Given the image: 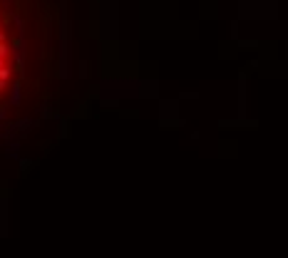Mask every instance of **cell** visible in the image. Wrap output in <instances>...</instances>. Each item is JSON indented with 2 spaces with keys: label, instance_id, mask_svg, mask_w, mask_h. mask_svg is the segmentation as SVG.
Segmentation results:
<instances>
[{
  "label": "cell",
  "instance_id": "6da1fadb",
  "mask_svg": "<svg viewBox=\"0 0 288 258\" xmlns=\"http://www.w3.org/2000/svg\"><path fill=\"white\" fill-rule=\"evenodd\" d=\"M18 55H20V40L15 30V18L8 0H0V110L8 105L10 92L15 87Z\"/></svg>",
  "mask_w": 288,
  "mask_h": 258
}]
</instances>
